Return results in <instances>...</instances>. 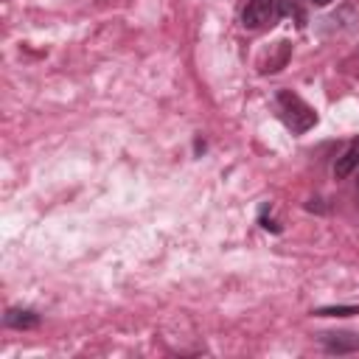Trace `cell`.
Wrapping results in <instances>:
<instances>
[{
    "mask_svg": "<svg viewBox=\"0 0 359 359\" xmlns=\"http://www.w3.org/2000/svg\"><path fill=\"white\" fill-rule=\"evenodd\" d=\"M275 107H278V115H280L283 126L294 135H303L317 123V112L292 90H280L275 95Z\"/></svg>",
    "mask_w": 359,
    "mask_h": 359,
    "instance_id": "1",
    "label": "cell"
},
{
    "mask_svg": "<svg viewBox=\"0 0 359 359\" xmlns=\"http://www.w3.org/2000/svg\"><path fill=\"white\" fill-rule=\"evenodd\" d=\"M280 14H283L280 0H250L241 11V22H244V28H266Z\"/></svg>",
    "mask_w": 359,
    "mask_h": 359,
    "instance_id": "2",
    "label": "cell"
},
{
    "mask_svg": "<svg viewBox=\"0 0 359 359\" xmlns=\"http://www.w3.org/2000/svg\"><path fill=\"white\" fill-rule=\"evenodd\" d=\"M320 342L328 353H337V356L359 351V334H353V331H325V334H320Z\"/></svg>",
    "mask_w": 359,
    "mask_h": 359,
    "instance_id": "3",
    "label": "cell"
},
{
    "mask_svg": "<svg viewBox=\"0 0 359 359\" xmlns=\"http://www.w3.org/2000/svg\"><path fill=\"white\" fill-rule=\"evenodd\" d=\"M356 168H359V137H353V140L345 146V151L337 157V163H334V177H337V180H345V177H351Z\"/></svg>",
    "mask_w": 359,
    "mask_h": 359,
    "instance_id": "4",
    "label": "cell"
},
{
    "mask_svg": "<svg viewBox=\"0 0 359 359\" xmlns=\"http://www.w3.org/2000/svg\"><path fill=\"white\" fill-rule=\"evenodd\" d=\"M3 323L8 328H17V331H28V328H36L39 325V314L31 311V309H8Z\"/></svg>",
    "mask_w": 359,
    "mask_h": 359,
    "instance_id": "5",
    "label": "cell"
},
{
    "mask_svg": "<svg viewBox=\"0 0 359 359\" xmlns=\"http://www.w3.org/2000/svg\"><path fill=\"white\" fill-rule=\"evenodd\" d=\"M314 314H320V317H348V314H359V309H353V306H339V309H317Z\"/></svg>",
    "mask_w": 359,
    "mask_h": 359,
    "instance_id": "6",
    "label": "cell"
},
{
    "mask_svg": "<svg viewBox=\"0 0 359 359\" xmlns=\"http://www.w3.org/2000/svg\"><path fill=\"white\" fill-rule=\"evenodd\" d=\"M309 3H314V6H328L331 0H309Z\"/></svg>",
    "mask_w": 359,
    "mask_h": 359,
    "instance_id": "7",
    "label": "cell"
},
{
    "mask_svg": "<svg viewBox=\"0 0 359 359\" xmlns=\"http://www.w3.org/2000/svg\"><path fill=\"white\" fill-rule=\"evenodd\" d=\"M356 208H359V180H356Z\"/></svg>",
    "mask_w": 359,
    "mask_h": 359,
    "instance_id": "8",
    "label": "cell"
}]
</instances>
